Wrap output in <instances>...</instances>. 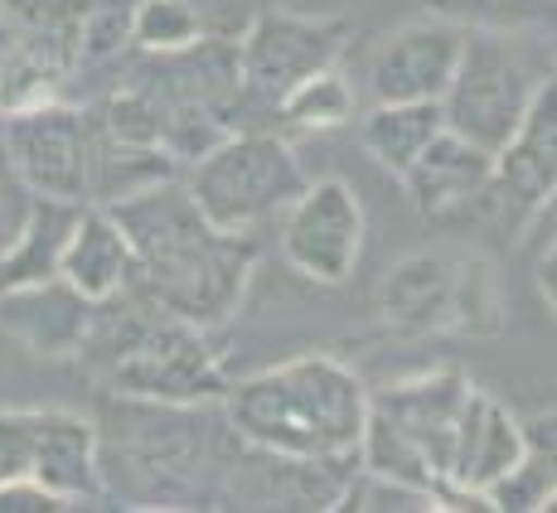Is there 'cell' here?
Returning <instances> with one entry per match:
<instances>
[{"instance_id": "1", "label": "cell", "mask_w": 557, "mask_h": 513, "mask_svg": "<svg viewBox=\"0 0 557 513\" xmlns=\"http://www.w3.org/2000/svg\"><path fill=\"white\" fill-rule=\"evenodd\" d=\"M107 213L132 242L126 291L170 310L203 335L238 315L257 266V242L248 233L213 228L195 209L180 175L160 179L122 204H107Z\"/></svg>"}, {"instance_id": "2", "label": "cell", "mask_w": 557, "mask_h": 513, "mask_svg": "<svg viewBox=\"0 0 557 513\" xmlns=\"http://www.w3.org/2000/svg\"><path fill=\"white\" fill-rule=\"evenodd\" d=\"M219 408L243 446L296 461H349L359 455L369 388L335 354H301L228 383Z\"/></svg>"}, {"instance_id": "3", "label": "cell", "mask_w": 557, "mask_h": 513, "mask_svg": "<svg viewBox=\"0 0 557 513\" xmlns=\"http://www.w3.org/2000/svg\"><path fill=\"white\" fill-rule=\"evenodd\" d=\"M78 363L107 398L219 402L223 388H228L213 349L203 345V329L141 301L126 286L92 310Z\"/></svg>"}, {"instance_id": "4", "label": "cell", "mask_w": 557, "mask_h": 513, "mask_svg": "<svg viewBox=\"0 0 557 513\" xmlns=\"http://www.w3.org/2000/svg\"><path fill=\"white\" fill-rule=\"evenodd\" d=\"M466 392L470 378L460 368H432L422 378L393 383L379 398L369 392L359 465L426 489L442 509H460V499L451 495V446Z\"/></svg>"}, {"instance_id": "5", "label": "cell", "mask_w": 557, "mask_h": 513, "mask_svg": "<svg viewBox=\"0 0 557 513\" xmlns=\"http://www.w3.org/2000/svg\"><path fill=\"white\" fill-rule=\"evenodd\" d=\"M379 315L407 339L422 335H499L505 291L485 256L456 252H407L383 272Z\"/></svg>"}, {"instance_id": "6", "label": "cell", "mask_w": 557, "mask_h": 513, "mask_svg": "<svg viewBox=\"0 0 557 513\" xmlns=\"http://www.w3.org/2000/svg\"><path fill=\"white\" fill-rule=\"evenodd\" d=\"M180 175L213 228L248 238L262 223L282 218V209L306 189V170L282 132H228Z\"/></svg>"}, {"instance_id": "7", "label": "cell", "mask_w": 557, "mask_h": 513, "mask_svg": "<svg viewBox=\"0 0 557 513\" xmlns=\"http://www.w3.org/2000/svg\"><path fill=\"white\" fill-rule=\"evenodd\" d=\"M539 83L543 73L523 59V49L509 35H499V29H466L456 73L442 92L446 132L466 136V141L485 146L495 155L513 136V126L523 122Z\"/></svg>"}, {"instance_id": "8", "label": "cell", "mask_w": 557, "mask_h": 513, "mask_svg": "<svg viewBox=\"0 0 557 513\" xmlns=\"http://www.w3.org/2000/svg\"><path fill=\"white\" fill-rule=\"evenodd\" d=\"M0 155L25 195L88 204V112L59 98L0 112Z\"/></svg>"}, {"instance_id": "9", "label": "cell", "mask_w": 557, "mask_h": 513, "mask_svg": "<svg viewBox=\"0 0 557 513\" xmlns=\"http://www.w3.org/2000/svg\"><path fill=\"white\" fill-rule=\"evenodd\" d=\"M349 45L345 15H301V10H252L238 35L243 88L262 102H282L310 73L339 63Z\"/></svg>"}, {"instance_id": "10", "label": "cell", "mask_w": 557, "mask_h": 513, "mask_svg": "<svg viewBox=\"0 0 557 513\" xmlns=\"http://www.w3.org/2000/svg\"><path fill=\"white\" fill-rule=\"evenodd\" d=\"M282 256L315 286H345L363 256V204L345 179H306L282 209Z\"/></svg>"}, {"instance_id": "11", "label": "cell", "mask_w": 557, "mask_h": 513, "mask_svg": "<svg viewBox=\"0 0 557 513\" xmlns=\"http://www.w3.org/2000/svg\"><path fill=\"white\" fill-rule=\"evenodd\" d=\"M553 189H557V83L543 78L523 122L495 151V175H490L485 195H495L513 213V228H519V223L553 213Z\"/></svg>"}, {"instance_id": "12", "label": "cell", "mask_w": 557, "mask_h": 513, "mask_svg": "<svg viewBox=\"0 0 557 513\" xmlns=\"http://www.w3.org/2000/svg\"><path fill=\"white\" fill-rule=\"evenodd\" d=\"M466 29L451 20H412L393 29L369 59V98L373 102H442L456 73Z\"/></svg>"}, {"instance_id": "13", "label": "cell", "mask_w": 557, "mask_h": 513, "mask_svg": "<svg viewBox=\"0 0 557 513\" xmlns=\"http://www.w3.org/2000/svg\"><path fill=\"white\" fill-rule=\"evenodd\" d=\"M523 455V422L499 398L470 383L460 402L456 446H451V495L460 509H485V489L509 475Z\"/></svg>"}, {"instance_id": "14", "label": "cell", "mask_w": 557, "mask_h": 513, "mask_svg": "<svg viewBox=\"0 0 557 513\" xmlns=\"http://www.w3.org/2000/svg\"><path fill=\"white\" fill-rule=\"evenodd\" d=\"M29 479L59 495L69 509L102 504L107 499V465H102V431L83 412L39 408L35 426V461Z\"/></svg>"}, {"instance_id": "15", "label": "cell", "mask_w": 557, "mask_h": 513, "mask_svg": "<svg viewBox=\"0 0 557 513\" xmlns=\"http://www.w3.org/2000/svg\"><path fill=\"white\" fill-rule=\"evenodd\" d=\"M92 310L98 301L73 291L63 276H49L39 286H20V291L0 296V329L35 359H78Z\"/></svg>"}, {"instance_id": "16", "label": "cell", "mask_w": 557, "mask_h": 513, "mask_svg": "<svg viewBox=\"0 0 557 513\" xmlns=\"http://www.w3.org/2000/svg\"><path fill=\"white\" fill-rule=\"evenodd\" d=\"M490 175H495V155H490L485 146L466 141V136L442 126V132L426 141V151L407 165L403 185H407V199H412L417 213L446 218V213H460L475 204V199H485Z\"/></svg>"}, {"instance_id": "17", "label": "cell", "mask_w": 557, "mask_h": 513, "mask_svg": "<svg viewBox=\"0 0 557 513\" xmlns=\"http://www.w3.org/2000/svg\"><path fill=\"white\" fill-rule=\"evenodd\" d=\"M78 213H83V204H73V199L29 195V204H25V213H20L15 233H10L5 248H0V296L59 276L63 242H69Z\"/></svg>"}, {"instance_id": "18", "label": "cell", "mask_w": 557, "mask_h": 513, "mask_svg": "<svg viewBox=\"0 0 557 513\" xmlns=\"http://www.w3.org/2000/svg\"><path fill=\"white\" fill-rule=\"evenodd\" d=\"M59 276L73 291L88 296V301H107V296H116L126 286V276H132V242H126V233L116 228V218L102 204H83L69 242H63Z\"/></svg>"}, {"instance_id": "19", "label": "cell", "mask_w": 557, "mask_h": 513, "mask_svg": "<svg viewBox=\"0 0 557 513\" xmlns=\"http://www.w3.org/2000/svg\"><path fill=\"white\" fill-rule=\"evenodd\" d=\"M180 165L160 146H136L112 136L98 116L88 112V204H122V199L141 195V189L175 179Z\"/></svg>"}, {"instance_id": "20", "label": "cell", "mask_w": 557, "mask_h": 513, "mask_svg": "<svg viewBox=\"0 0 557 513\" xmlns=\"http://www.w3.org/2000/svg\"><path fill=\"white\" fill-rule=\"evenodd\" d=\"M442 126V102H373L359 122V146L373 155V165L403 179L407 165L426 151V141Z\"/></svg>"}, {"instance_id": "21", "label": "cell", "mask_w": 557, "mask_h": 513, "mask_svg": "<svg viewBox=\"0 0 557 513\" xmlns=\"http://www.w3.org/2000/svg\"><path fill=\"white\" fill-rule=\"evenodd\" d=\"M485 509H499V513L553 509V412L523 422V455L509 475H499L485 489Z\"/></svg>"}, {"instance_id": "22", "label": "cell", "mask_w": 557, "mask_h": 513, "mask_svg": "<svg viewBox=\"0 0 557 513\" xmlns=\"http://www.w3.org/2000/svg\"><path fill=\"white\" fill-rule=\"evenodd\" d=\"M359 92L345 73L330 63V68L301 78L282 102H276V116H282V132H335V126L355 122Z\"/></svg>"}, {"instance_id": "23", "label": "cell", "mask_w": 557, "mask_h": 513, "mask_svg": "<svg viewBox=\"0 0 557 513\" xmlns=\"http://www.w3.org/2000/svg\"><path fill=\"white\" fill-rule=\"evenodd\" d=\"M126 39L141 53H170L213 35H209V20H203V0H136Z\"/></svg>"}, {"instance_id": "24", "label": "cell", "mask_w": 557, "mask_h": 513, "mask_svg": "<svg viewBox=\"0 0 557 513\" xmlns=\"http://www.w3.org/2000/svg\"><path fill=\"white\" fill-rule=\"evenodd\" d=\"M335 509H363V513H426V509H442L426 489H412L403 479L388 475H373V470L355 465V475L345 479L339 489V504Z\"/></svg>"}, {"instance_id": "25", "label": "cell", "mask_w": 557, "mask_h": 513, "mask_svg": "<svg viewBox=\"0 0 557 513\" xmlns=\"http://www.w3.org/2000/svg\"><path fill=\"white\" fill-rule=\"evenodd\" d=\"M35 426H39V408H0V485L29 475Z\"/></svg>"}, {"instance_id": "26", "label": "cell", "mask_w": 557, "mask_h": 513, "mask_svg": "<svg viewBox=\"0 0 557 513\" xmlns=\"http://www.w3.org/2000/svg\"><path fill=\"white\" fill-rule=\"evenodd\" d=\"M25 204H29V195L20 189V179L10 175L5 155H0V248H5V238L15 233V223H20V213H25Z\"/></svg>"}, {"instance_id": "27", "label": "cell", "mask_w": 557, "mask_h": 513, "mask_svg": "<svg viewBox=\"0 0 557 513\" xmlns=\"http://www.w3.org/2000/svg\"><path fill=\"white\" fill-rule=\"evenodd\" d=\"M553 266H557V248H553V238H548V252L539 256V291L548 296V305L557 301V291H553Z\"/></svg>"}, {"instance_id": "28", "label": "cell", "mask_w": 557, "mask_h": 513, "mask_svg": "<svg viewBox=\"0 0 557 513\" xmlns=\"http://www.w3.org/2000/svg\"><path fill=\"white\" fill-rule=\"evenodd\" d=\"M20 39H15V25H10V15H5V5H0V59H5L10 49H15Z\"/></svg>"}]
</instances>
